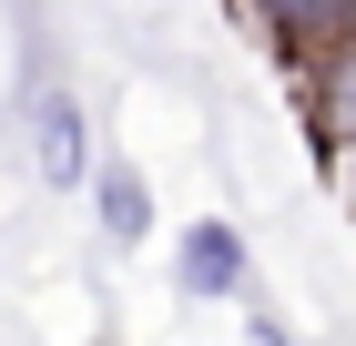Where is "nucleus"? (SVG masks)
I'll return each mask as SVG.
<instances>
[{"mask_svg":"<svg viewBox=\"0 0 356 346\" xmlns=\"http://www.w3.org/2000/svg\"><path fill=\"white\" fill-rule=\"evenodd\" d=\"M254 285V244L234 214H193L184 235H173V295H193V306H234V295Z\"/></svg>","mask_w":356,"mask_h":346,"instance_id":"f257e3e1","label":"nucleus"},{"mask_svg":"<svg viewBox=\"0 0 356 346\" xmlns=\"http://www.w3.org/2000/svg\"><path fill=\"white\" fill-rule=\"evenodd\" d=\"M31 173H41V194H82L92 173V102L72 81L31 92Z\"/></svg>","mask_w":356,"mask_h":346,"instance_id":"f03ea898","label":"nucleus"},{"mask_svg":"<svg viewBox=\"0 0 356 346\" xmlns=\"http://www.w3.org/2000/svg\"><path fill=\"white\" fill-rule=\"evenodd\" d=\"M82 194H92V224H102V244H112V255H143V235L163 224V204H153V173H143L133 153H92Z\"/></svg>","mask_w":356,"mask_h":346,"instance_id":"7ed1b4c3","label":"nucleus"},{"mask_svg":"<svg viewBox=\"0 0 356 346\" xmlns=\"http://www.w3.org/2000/svg\"><path fill=\"white\" fill-rule=\"evenodd\" d=\"M245 10L265 21V41H285V52H305V61L356 31V0H245Z\"/></svg>","mask_w":356,"mask_h":346,"instance_id":"20e7f679","label":"nucleus"}]
</instances>
